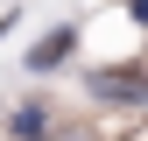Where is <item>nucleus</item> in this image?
Segmentation results:
<instances>
[{"label": "nucleus", "instance_id": "obj_1", "mask_svg": "<svg viewBox=\"0 0 148 141\" xmlns=\"http://www.w3.org/2000/svg\"><path fill=\"white\" fill-rule=\"evenodd\" d=\"M71 49H78V28H49L42 42H35L28 57H21V64H28V70H57V64L71 57Z\"/></svg>", "mask_w": 148, "mask_h": 141}, {"label": "nucleus", "instance_id": "obj_2", "mask_svg": "<svg viewBox=\"0 0 148 141\" xmlns=\"http://www.w3.org/2000/svg\"><path fill=\"white\" fill-rule=\"evenodd\" d=\"M92 92H106V99H141V78H134V70H106V78H92Z\"/></svg>", "mask_w": 148, "mask_h": 141}, {"label": "nucleus", "instance_id": "obj_3", "mask_svg": "<svg viewBox=\"0 0 148 141\" xmlns=\"http://www.w3.org/2000/svg\"><path fill=\"white\" fill-rule=\"evenodd\" d=\"M42 113H49V106H21V120H14V127H21V134L35 141V134H42Z\"/></svg>", "mask_w": 148, "mask_h": 141}]
</instances>
